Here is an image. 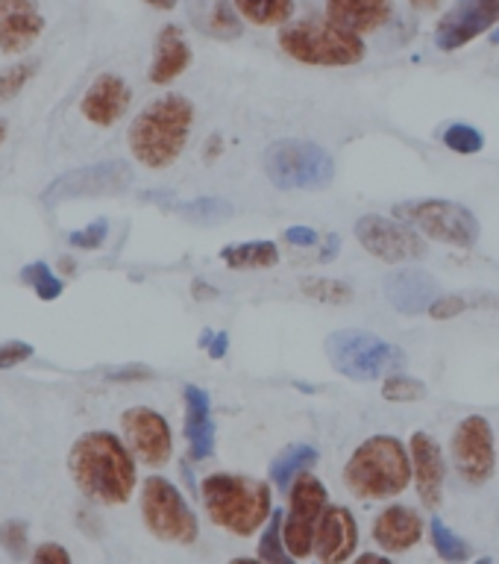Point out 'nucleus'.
I'll return each instance as SVG.
<instances>
[{"label": "nucleus", "mask_w": 499, "mask_h": 564, "mask_svg": "<svg viewBox=\"0 0 499 564\" xmlns=\"http://www.w3.org/2000/svg\"><path fill=\"white\" fill-rule=\"evenodd\" d=\"M68 474L79 494L97 506H123L135 491V456L115 432L91 430L70 444Z\"/></svg>", "instance_id": "obj_1"}, {"label": "nucleus", "mask_w": 499, "mask_h": 564, "mask_svg": "<svg viewBox=\"0 0 499 564\" xmlns=\"http://www.w3.org/2000/svg\"><path fill=\"white\" fill-rule=\"evenodd\" d=\"M194 123V106L183 95L156 97L130 123L132 159L150 171H165L183 156Z\"/></svg>", "instance_id": "obj_2"}, {"label": "nucleus", "mask_w": 499, "mask_h": 564, "mask_svg": "<svg viewBox=\"0 0 499 564\" xmlns=\"http://www.w3.org/2000/svg\"><path fill=\"white\" fill-rule=\"evenodd\" d=\"M200 500L211 523L238 538L256 535L273 514L271 485L245 474H209L200 482Z\"/></svg>", "instance_id": "obj_3"}, {"label": "nucleus", "mask_w": 499, "mask_h": 564, "mask_svg": "<svg viewBox=\"0 0 499 564\" xmlns=\"http://www.w3.org/2000/svg\"><path fill=\"white\" fill-rule=\"evenodd\" d=\"M414 479L412 456L394 435H373L352 449L344 465V485L359 500H388Z\"/></svg>", "instance_id": "obj_4"}, {"label": "nucleus", "mask_w": 499, "mask_h": 564, "mask_svg": "<svg viewBox=\"0 0 499 564\" xmlns=\"http://www.w3.org/2000/svg\"><path fill=\"white\" fill-rule=\"evenodd\" d=\"M280 47L291 59L303 65H321V68H347L365 59V42L361 35L347 33L329 18H303L280 30Z\"/></svg>", "instance_id": "obj_5"}, {"label": "nucleus", "mask_w": 499, "mask_h": 564, "mask_svg": "<svg viewBox=\"0 0 499 564\" xmlns=\"http://www.w3.org/2000/svg\"><path fill=\"white\" fill-rule=\"evenodd\" d=\"M264 174L282 192L326 188L335 176V162L321 144L303 139H280L262 156Z\"/></svg>", "instance_id": "obj_6"}, {"label": "nucleus", "mask_w": 499, "mask_h": 564, "mask_svg": "<svg viewBox=\"0 0 499 564\" xmlns=\"http://www.w3.org/2000/svg\"><path fill=\"white\" fill-rule=\"evenodd\" d=\"M405 352L397 344L368 329H338L326 338V359L341 377L352 382H373L403 365Z\"/></svg>", "instance_id": "obj_7"}, {"label": "nucleus", "mask_w": 499, "mask_h": 564, "mask_svg": "<svg viewBox=\"0 0 499 564\" xmlns=\"http://www.w3.org/2000/svg\"><path fill=\"white\" fill-rule=\"evenodd\" d=\"M141 518L153 538L165 544L192 546L200 535V523L183 491L165 476H148L141 485Z\"/></svg>", "instance_id": "obj_8"}, {"label": "nucleus", "mask_w": 499, "mask_h": 564, "mask_svg": "<svg viewBox=\"0 0 499 564\" xmlns=\"http://www.w3.org/2000/svg\"><path fill=\"white\" fill-rule=\"evenodd\" d=\"M394 215L405 224H412L421 236L449 247H474L482 232L474 212L462 203L441 200V197L397 203Z\"/></svg>", "instance_id": "obj_9"}, {"label": "nucleus", "mask_w": 499, "mask_h": 564, "mask_svg": "<svg viewBox=\"0 0 499 564\" xmlns=\"http://www.w3.org/2000/svg\"><path fill=\"white\" fill-rule=\"evenodd\" d=\"M326 511V488L315 474H300L289 488V514L282 520V538L294 558H308L315 550L317 520Z\"/></svg>", "instance_id": "obj_10"}, {"label": "nucleus", "mask_w": 499, "mask_h": 564, "mask_svg": "<svg viewBox=\"0 0 499 564\" xmlns=\"http://www.w3.org/2000/svg\"><path fill=\"white\" fill-rule=\"evenodd\" d=\"M132 185V167L121 159L97 162V165L74 167L68 174L56 176L42 200L47 206H59L68 200H83V197H106V194H121Z\"/></svg>", "instance_id": "obj_11"}, {"label": "nucleus", "mask_w": 499, "mask_h": 564, "mask_svg": "<svg viewBox=\"0 0 499 564\" xmlns=\"http://www.w3.org/2000/svg\"><path fill=\"white\" fill-rule=\"evenodd\" d=\"M453 467L467 485H485L493 476L497 467V444H493V430L488 417L470 414L456 426L453 444H449Z\"/></svg>", "instance_id": "obj_12"}, {"label": "nucleus", "mask_w": 499, "mask_h": 564, "mask_svg": "<svg viewBox=\"0 0 499 564\" xmlns=\"http://www.w3.org/2000/svg\"><path fill=\"white\" fill-rule=\"evenodd\" d=\"M356 238L370 256L382 262L400 264L414 262L426 256V241L414 232L412 224L400 218H386V215H361L356 220Z\"/></svg>", "instance_id": "obj_13"}, {"label": "nucleus", "mask_w": 499, "mask_h": 564, "mask_svg": "<svg viewBox=\"0 0 499 564\" xmlns=\"http://www.w3.org/2000/svg\"><path fill=\"white\" fill-rule=\"evenodd\" d=\"M121 430L127 447L132 449V456L139 458L141 465H167V458L174 453V435H171V426L156 409L132 405L121 414Z\"/></svg>", "instance_id": "obj_14"}, {"label": "nucleus", "mask_w": 499, "mask_h": 564, "mask_svg": "<svg viewBox=\"0 0 499 564\" xmlns=\"http://www.w3.org/2000/svg\"><path fill=\"white\" fill-rule=\"evenodd\" d=\"M499 24V0H456L435 26L438 51H458Z\"/></svg>", "instance_id": "obj_15"}, {"label": "nucleus", "mask_w": 499, "mask_h": 564, "mask_svg": "<svg viewBox=\"0 0 499 564\" xmlns=\"http://www.w3.org/2000/svg\"><path fill=\"white\" fill-rule=\"evenodd\" d=\"M132 104V88L121 74L106 70L86 88V95L79 100V112L88 123L95 127H115L121 121Z\"/></svg>", "instance_id": "obj_16"}, {"label": "nucleus", "mask_w": 499, "mask_h": 564, "mask_svg": "<svg viewBox=\"0 0 499 564\" xmlns=\"http://www.w3.org/2000/svg\"><path fill=\"white\" fill-rule=\"evenodd\" d=\"M44 33V18L35 0H0V53H26Z\"/></svg>", "instance_id": "obj_17"}, {"label": "nucleus", "mask_w": 499, "mask_h": 564, "mask_svg": "<svg viewBox=\"0 0 499 564\" xmlns=\"http://www.w3.org/2000/svg\"><path fill=\"white\" fill-rule=\"evenodd\" d=\"M441 297V285L421 268H400L386 280V300L405 317L423 315Z\"/></svg>", "instance_id": "obj_18"}, {"label": "nucleus", "mask_w": 499, "mask_h": 564, "mask_svg": "<svg viewBox=\"0 0 499 564\" xmlns=\"http://www.w3.org/2000/svg\"><path fill=\"white\" fill-rule=\"evenodd\" d=\"M409 453H412L414 482H417L421 500L430 509H438L441 497H444V482H447V465H444L441 444L430 432H414L409 441Z\"/></svg>", "instance_id": "obj_19"}, {"label": "nucleus", "mask_w": 499, "mask_h": 564, "mask_svg": "<svg viewBox=\"0 0 499 564\" xmlns=\"http://www.w3.org/2000/svg\"><path fill=\"white\" fill-rule=\"evenodd\" d=\"M359 544V527L350 509L344 506H326V511L317 520L315 532V555L326 564H341L356 553Z\"/></svg>", "instance_id": "obj_20"}, {"label": "nucleus", "mask_w": 499, "mask_h": 564, "mask_svg": "<svg viewBox=\"0 0 499 564\" xmlns=\"http://www.w3.org/2000/svg\"><path fill=\"white\" fill-rule=\"evenodd\" d=\"M394 15V0H326V18L347 33L368 35Z\"/></svg>", "instance_id": "obj_21"}, {"label": "nucleus", "mask_w": 499, "mask_h": 564, "mask_svg": "<svg viewBox=\"0 0 499 564\" xmlns=\"http://www.w3.org/2000/svg\"><path fill=\"white\" fill-rule=\"evenodd\" d=\"M185 438L192 462H203L215 449V421H211V400L200 386H185Z\"/></svg>", "instance_id": "obj_22"}, {"label": "nucleus", "mask_w": 499, "mask_h": 564, "mask_svg": "<svg viewBox=\"0 0 499 564\" xmlns=\"http://www.w3.org/2000/svg\"><path fill=\"white\" fill-rule=\"evenodd\" d=\"M423 518L409 506H388L377 520H373V541L386 553H405L414 544H421Z\"/></svg>", "instance_id": "obj_23"}, {"label": "nucleus", "mask_w": 499, "mask_h": 564, "mask_svg": "<svg viewBox=\"0 0 499 564\" xmlns=\"http://www.w3.org/2000/svg\"><path fill=\"white\" fill-rule=\"evenodd\" d=\"M192 65V47L185 42V33L180 26L167 24L156 35V47H153V62H150L148 77L153 86H167L174 83L180 74H185Z\"/></svg>", "instance_id": "obj_24"}, {"label": "nucleus", "mask_w": 499, "mask_h": 564, "mask_svg": "<svg viewBox=\"0 0 499 564\" xmlns=\"http://www.w3.org/2000/svg\"><path fill=\"white\" fill-rule=\"evenodd\" d=\"M220 262L232 271H262L280 264V247L273 241H241V245H227L220 250Z\"/></svg>", "instance_id": "obj_25"}, {"label": "nucleus", "mask_w": 499, "mask_h": 564, "mask_svg": "<svg viewBox=\"0 0 499 564\" xmlns=\"http://www.w3.org/2000/svg\"><path fill=\"white\" fill-rule=\"evenodd\" d=\"M315 465L317 449L312 444H291V447L282 449L280 456L271 462V482L285 494L300 474H306Z\"/></svg>", "instance_id": "obj_26"}, {"label": "nucleus", "mask_w": 499, "mask_h": 564, "mask_svg": "<svg viewBox=\"0 0 499 564\" xmlns=\"http://www.w3.org/2000/svg\"><path fill=\"white\" fill-rule=\"evenodd\" d=\"M499 297L497 294H488V291H462V294H441L435 303L430 306L426 315L435 317V321H449V317H458L470 312V308H497Z\"/></svg>", "instance_id": "obj_27"}, {"label": "nucleus", "mask_w": 499, "mask_h": 564, "mask_svg": "<svg viewBox=\"0 0 499 564\" xmlns=\"http://www.w3.org/2000/svg\"><path fill=\"white\" fill-rule=\"evenodd\" d=\"M18 280L24 282L26 289L33 291L39 300H44V303H53V300H59L65 294V280L42 259L39 262H26L18 271Z\"/></svg>", "instance_id": "obj_28"}, {"label": "nucleus", "mask_w": 499, "mask_h": 564, "mask_svg": "<svg viewBox=\"0 0 499 564\" xmlns=\"http://www.w3.org/2000/svg\"><path fill=\"white\" fill-rule=\"evenodd\" d=\"M236 9L256 26L289 24L294 0H236Z\"/></svg>", "instance_id": "obj_29"}, {"label": "nucleus", "mask_w": 499, "mask_h": 564, "mask_svg": "<svg viewBox=\"0 0 499 564\" xmlns=\"http://www.w3.org/2000/svg\"><path fill=\"white\" fill-rule=\"evenodd\" d=\"M282 520H285V511H273L271 518H268V527H264L262 538H259V562H268V564L297 562V558L289 553L285 538H282Z\"/></svg>", "instance_id": "obj_30"}, {"label": "nucleus", "mask_w": 499, "mask_h": 564, "mask_svg": "<svg viewBox=\"0 0 499 564\" xmlns=\"http://www.w3.org/2000/svg\"><path fill=\"white\" fill-rule=\"evenodd\" d=\"M176 212L183 218L194 220V224H203V227H215V224H224V220L232 218V203L224 200V197H197L192 203H180Z\"/></svg>", "instance_id": "obj_31"}, {"label": "nucleus", "mask_w": 499, "mask_h": 564, "mask_svg": "<svg viewBox=\"0 0 499 564\" xmlns=\"http://www.w3.org/2000/svg\"><path fill=\"white\" fill-rule=\"evenodd\" d=\"M430 538L432 546H435V553H438L444 562H467V558H470V544H467L458 532H453L441 518L430 520Z\"/></svg>", "instance_id": "obj_32"}, {"label": "nucleus", "mask_w": 499, "mask_h": 564, "mask_svg": "<svg viewBox=\"0 0 499 564\" xmlns=\"http://www.w3.org/2000/svg\"><path fill=\"white\" fill-rule=\"evenodd\" d=\"M300 291L317 303H329V306H341L352 300V285L341 280H326V276H308L300 282Z\"/></svg>", "instance_id": "obj_33"}, {"label": "nucleus", "mask_w": 499, "mask_h": 564, "mask_svg": "<svg viewBox=\"0 0 499 564\" xmlns=\"http://www.w3.org/2000/svg\"><path fill=\"white\" fill-rule=\"evenodd\" d=\"M39 70V62L24 59L9 65V68L0 70V104H9L12 97H18L24 91V86L33 79V74Z\"/></svg>", "instance_id": "obj_34"}, {"label": "nucleus", "mask_w": 499, "mask_h": 564, "mask_svg": "<svg viewBox=\"0 0 499 564\" xmlns=\"http://www.w3.org/2000/svg\"><path fill=\"white\" fill-rule=\"evenodd\" d=\"M382 397L388 403H417L426 397V386L421 379L409 377V373H391L382 386Z\"/></svg>", "instance_id": "obj_35"}, {"label": "nucleus", "mask_w": 499, "mask_h": 564, "mask_svg": "<svg viewBox=\"0 0 499 564\" xmlns=\"http://www.w3.org/2000/svg\"><path fill=\"white\" fill-rule=\"evenodd\" d=\"M444 144H447L453 153H462V156H470V153H479L485 148V135L470 123H449L444 130Z\"/></svg>", "instance_id": "obj_36"}, {"label": "nucleus", "mask_w": 499, "mask_h": 564, "mask_svg": "<svg viewBox=\"0 0 499 564\" xmlns=\"http://www.w3.org/2000/svg\"><path fill=\"white\" fill-rule=\"evenodd\" d=\"M0 550L7 555H26L30 550V527H26V520H18V518H9L0 523Z\"/></svg>", "instance_id": "obj_37"}, {"label": "nucleus", "mask_w": 499, "mask_h": 564, "mask_svg": "<svg viewBox=\"0 0 499 564\" xmlns=\"http://www.w3.org/2000/svg\"><path fill=\"white\" fill-rule=\"evenodd\" d=\"M206 30H209L211 35H218V39H236V35H241V24H238L236 9L229 7V3H224V0H218L215 9H211L209 21H206Z\"/></svg>", "instance_id": "obj_38"}, {"label": "nucleus", "mask_w": 499, "mask_h": 564, "mask_svg": "<svg viewBox=\"0 0 499 564\" xmlns=\"http://www.w3.org/2000/svg\"><path fill=\"white\" fill-rule=\"evenodd\" d=\"M106 238H109V220L97 218L88 227L68 232V245L77 247V250H97V247L106 245Z\"/></svg>", "instance_id": "obj_39"}, {"label": "nucleus", "mask_w": 499, "mask_h": 564, "mask_svg": "<svg viewBox=\"0 0 499 564\" xmlns=\"http://www.w3.org/2000/svg\"><path fill=\"white\" fill-rule=\"evenodd\" d=\"M33 344L30 341H0V370L18 368V365H24V361L33 359Z\"/></svg>", "instance_id": "obj_40"}, {"label": "nucleus", "mask_w": 499, "mask_h": 564, "mask_svg": "<svg viewBox=\"0 0 499 564\" xmlns=\"http://www.w3.org/2000/svg\"><path fill=\"white\" fill-rule=\"evenodd\" d=\"M106 379L109 382H144V379H153V368H148V365H123V368L106 370Z\"/></svg>", "instance_id": "obj_41"}, {"label": "nucleus", "mask_w": 499, "mask_h": 564, "mask_svg": "<svg viewBox=\"0 0 499 564\" xmlns=\"http://www.w3.org/2000/svg\"><path fill=\"white\" fill-rule=\"evenodd\" d=\"M33 562H39V564H68L70 553L62 544H56V541H44V544H39L33 550Z\"/></svg>", "instance_id": "obj_42"}, {"label": "nucleus", "mask_w": 499, "mask_h": 564, "mask_svg": "<svg viewBox=\"0 0 499 564\" xmlns=\"http://www.w3.org/2000/svg\"><path fill=\"white\" fill-rule=\"evenodd\" d=\"M200 347H206V350H209L211 359H224V356L229 352V335L211 333V329H206V335L200 338Z\"/></svg>", "instance_id": "obj_43"}, {"label": "nucleus", "mask_w": 499, "mask_h": 564, "mask_svg": "<svg viewBox=\"0 0 499 564\" xmlns=\"http://www.w3.org/2000/svg\"><path fill=\"white\" fill-rule=\"evenodd\" d=\"M285 241H289V245H294V247H315V245H321V236H317L315 229L312 227H289L285 229Z\"/></svg>", "instance_id": "obj_44"}, {"label": "nucleus", "mask_w": 499, "mask_h": 564, "mask_svg": "<svg viewBox=\"0 0 499 564\" xmlns=\"http://www.w3.org/2000/svg\"><path fill=\"white\" fill-rule=\"evenodd\" d=\"M338 247H341V241H338V236H326L324 241V250H321V256H317V262H329L335 253H338Z\"/></svg>", "instance_id": "obj_45"}, {"label": "nucleus", "mask_w": 499, "mask_h": 564, "mask_svg": "<svg viewBox=\"0 0 499 564\" xmlns=\"http://www.w3.org/2000/svg\"><path fill=\"white\" fill-rule=\"evenodd\" d=\"M192 289H194V297H218V291H215V289H206V282H200V280H197V282H194V285H192Z\"/></svg>", "instance_id": "obj_46"}, {"label": "nucleus", "mask_w": 499, "mask_h": 564, "mask_svg": "<svg viewBox=\"0 0 499 564\" xmlns=\"http://www.w3.org/2000/svg\"><path fill=\"white\" fill-rule=\"evenodd\" d=\"M414 9H421V12H430V9H438L441 0H409Z\"/></svg>", "instance_id": "obj_47"}, {"label": "nucleus", "mask_w": 499, "mask_h": 564, "mask_svg": "<svg viewBox=\"0 0 499 564\" xmlns=\"http://www.w3.org/2000/svg\"><path fill=\"white\" fill-rule=\"evenodd\" d=\"M144 3H150V7H156V9H174L180 0H144Z\"/></svg>", "instance_id": "obj_48"}, {"label": "nucleus", "mask_w": 499, "mask_h": 564, "mask_svg": "<svg viewBox=\"0 0 499 564\" xmlns=\"http://www.w3.org/2000/svg\"><path fill=\"white\" fill-rule=\"evenodd\" d=\"M359 562H373V564H386L388 562V558H386V555H379V553H365V555H359Z\"/></svg>", "instance_id": "obj_49"}, {"label": "nucleus", "mask_w": 499, "mask_h": 564, "mask_svg": "<svg viewBox=\"0 0 499 564\" xmlns=\"http://www.w3.org/2000/svg\"><path fill=\"white\" fill-rule=\"evenodd\" d=\"M7 132H9L7 121H3V118H0V144H3V141H7Z\"/></svg>", "instance_id": "obj_50"}, {"label": "nucleus", "mask_w": 499, "mask_h": 564, "mask_svg": "<svg viewBox=\"0 0 499 564\" xmlns=\"http://www.w3.org/2000/svg\"><path fill=\"white\" fill-rule=\"evenodd\" d=\"M493 44H499V30H497V33H493Z\"/></svg>", "instance_id": "obj_51"}]
</instances>
